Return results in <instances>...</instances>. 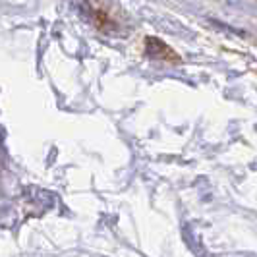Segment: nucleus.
<instances>
[{"label": "nucleus", "mask_w": 257, "mask_h": 257, "mask_svg": "<svg viewBox=\"0 0 257 257\" xmlns=\"http://www.w3.org/2000/svg\"><path fill=\"white\" fill-rule=\"evenodd\" d=\"M145 49H147V54L151 56V58H159V60H165L168 58L170 62H178L180 58L174 54L172 49H168L167 43H163V41H159V39H145Z\"/></svg>", "instance_id": "f257e3e1"}]
</instances>
